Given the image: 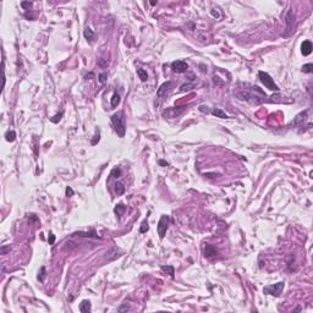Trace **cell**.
<instances>
[{
    "label": "cell",
    "mask_w": 313,
    "mask_h": 313,
    "mask_svg": "<svg viewBox=\"0 0 313 313\" xmlns=\"http://www.w3.org/2000/svg\"><path fill=\"white\" fill-rule=\"evenodd\" d=\"M98 65L100 66L102 69H105L106 66H108V61H106V59H100V60L98 61Z\"/></svg>",
    "instance_id": "f546056e"
},
{
    "label": "cell",
    "mask_w": 313,
    "mask_h": 313,
    "mask_svg": "<svg viewBox=\"0 0 313 313\" xmlns=\"http://www.w3.org/2000/svg\"><path fill=\"white\" fill-rule=\"evenodd\" d=\"M80 311L82 313H88L91 312V302L87 301V300H83L80 303Z\"/></svg>",
    "instance_id": "4fadbf2b"
},
{
    "label": "cell",
    "mask_w": 313,
    "mask_h": 313,
    "mask_svg": "<svg viewBox=\"0 0 313 313\" xmlns=\"http://www.w3.org/2000/svg\"><path fill=\"white\" fill-rule=\"evenodd\" d=\"M213 81H214V83H215V82H217L218 85H223V82L219 80V77H218V76H214V77H213Z\"/></svg>",
    "instance_id": "74e56055"
},
{
    "label": "cell",
    "mask_w": 313,
    "mask_h": 313,
    "mask_svg": "<svg viewBox=\"0 0 313 313\" xmlns=\"http://www.w3.org/2000/svg\"><path fill=\"white\" fill-rule=\"evenodd\" d=\"M106 77H108V75L105 74V72H102L99 76H98V80H99V82L102 85H104L105 82H106Z\"/></svg>",
    "instance_id": "484cf974"
},
{
    "label": "cell",
    "mask_w": 313,
    "mask_h": 313,
    "mask_svg": "<svg viewBox=\"0 0 313 313\" xmlns=\"http://www.w3.org/2000/svg\"><path fill=\"white\" fill-rule=\"evenodd\" d=\"M83 35H85V38L87 40H89V42H92V40L94 39V33H93V31H92L89 27H87L85 31H83Z\"/></svg>",
    "instance_id": "2e32d148"
},
{
    "label": "cell",
    "mask_w": 313,
    "mask_h": 313,
    "mask_svg": "<svg viewBox=\"0 0 313 313\" xmlns=\"http://www.w3.org/2000/svg\"><path fill=\"white\" fill-rule=\"evenodd\" d=\"M148 229H149V226H148V223H147V220H145V222L142 223V226L140 229V231L143 234V233H147L148 231Z\"/></svg>",
    "instance_id": "83f0119b"
},
{
    "label": "cell",
    "mask_w": 313,
    "mask_h": 313,
    "mask_svg": "<svg viewBox=\"0 0 313 313\" xmlns=\"http://www.w3.org/2000/svg\"><path fill=\"white\" fill-rule=\"evenodd\" d=\"M170 87H171V82H170V81H168V82H165V83H163V85L160 86V88L158 89L157 95L159 97V98H162V97L165 94L169 89H170Z\"/></svg>",
    "instance_id": "8fae6325"
},
{
    "label": "cell",
    "mask_w": 313,
    "mask_h": 313,
    "mask_svg": "<svg viewBox=\"0 0 313 313\" xmlns=\"http://www.w3.org/2000/svg\"><path fill=\"white\" fill-rule=\"evenodd\" d=\"M8 252H10V246H1V248H0V253L6 254Z\"/></svg>",
    "instance_id": "4dcf8cb0"
},
{
    "label": "cell",
    "mask_w": 313,
    "mask_h": 313,
    "mask_svg": "<svg viewBox=\"0 0 313 313\" xmlns=\"http://www.w3.org/2000/svg\"><path fill=\"white\" fill-rule=\"evenodd\" d=\"M192 88H193V85H183V86H181L180 91L183 92V91H188V89H192Z\"/></svg>",
    "instance_id": "1f68e13d"
},
{
    "label": "cell",
    "mask_w": 313,
    "mask_h": 313,
    "mask_svg": "<svg viewBox=\"0 0 313 313\" xmlns=\"http://www.w3.org/2000/svg\"><path fill=\"white\" fill-rule=\"evenodd\" d=\"M75 235H77V236H81V237H89V239H100L98 235H97V233L94 231V230H92V231H88V233H85V231H80L77 234H75Z\"/></svg>",
    "instance_id": "7c38bea8"
},
{
    "label": "cell",
    "mask_w": 313,
    "mask_h": 313,
    "mask_svg": "<svg viewBox=\"0 0 313 313\" xmlns=\"http://www.w3.org/2000/svg\"><path fill=\"white\" fill-rule=\"evenodd\" d=\"M120 176H121V169L119 166H116V168L113 169L111 173H110V177L117 179V177H120Z\"/></svg>",
    "instance_id": "7402d4cb"
},
{
    "label": "cell",
    "mask_w": 313,
    "mask_h": 313,
    "mask_svg": "<svg viewBox=\"0 0 313 313\" xmlns=\"http://www.w3.org/2000/svg\"><path fill=\"white\" fill-rule=\"evenodd\" d=\"M111 122H113V125H114V129H115V131L117 133V136H119V137H124L125 136V132H126L124 113H122V111L115 113V114L111 116Z\"/></svg>",
    "instance_id": "7a4b0ae2"
},
{
    "label": "cell",
    "mask_w": 313,
    "mask_h": 313,
    "mask_svg": "<svg viewBox=\"0 0 313 313\" xmlns=\"http://www.w3.org/2000/svg\"><path fill=\"white\" fill-rule=\"evenodd\" d=\"M285 22H286V34H290L295 28V16H294V11L290 9L287 11L286 16H285Z\"/></svg>",
    "instance_id": "8992f818"
},
{
    "label": "cell",
    "mask_w": 313,
    "mask_h": 313,
    "mask_svg": "<svg viewBox=\"0 0 313 313\" xmlns=\"http://www.w3.org/2000/svg\"><path fill=\"white\" fill-rule=\"evenodd\" d=\"M171 69L174 72H177V74H182V72H186L187 69H188V65L185 63L182 60H176L174 61L171 64Z\"/></svg>",
    "instance_id": "52a82bcc"
},
{
    "label": "cell",
    "mask_w": 313,
    "mask_h": 313,
    "mask_svg": "<svg viewBox=\"0 0 313 313\" xmlns=\"http://www.w3.org/2000/svg\"><path fill=\"white\" fill-rule=\"evenodd\" d=\"M119 103H120V95H119V93H117V92H115V93L113 94L111 99H110V105H111L113 108H115Z\"/></svg>",
    "instance_id": "d6986e66"
},
{
    "label": "cell",
    "mask_w": 313,
    "mask_h": 313,
    "mask_svg": "<svg viewBox=\"0 0 313 313\" xmlns=\"http://www.w3.org/2000/svg\"><path fill=\"white\" fill-rule=\"evenodd\" d=\"M44 279H45V267H40V270L38 273V280L43 283Z\"/></svg>",
    "instance_id": "603a6c76"
},
{
    "label": "cell",
    "mask_w": 313,
    "mask_h": 313,
    "mask_svg": "<svg viewBox=\"0 0 313 313\" xmlns=\"http://www.w3.org/2000/svg\"><path fill=\"white\" fill-rule=\"evenodd\" d=\"M124 192H125V186L121 182H116L115 183V193L117 196H121Z\"/></svg>",
    "instance_id": "ffe728a7"
},
{
    "label": "cell",
    "mask_w": 313,
    "mask_h": 313,
    "mask_svg": "<svg viewBox=\"0 0 313 313\" xmlns=\"http://www.w3.org/2000/svg\"><path fill=\"white\" fill-rule=\"evenodd\" d=\"M130 307H129V305H124V306H121V307H119V311L120 312H122V311H127L129 310Z\"/></svg>",
    "instance_id": "8d00e7d4"
},
{
    "label": "cell",
    "mask_w": 313,
    "mask_h": 313,
    "mask_svg": "<svg viewBox=\"0 0 313 313\" xmlns=\"http://www.w3.org/2000/svg\"><path fill=\"white\" fill-rule=\"evenodd\" d=\"M199 110H201L202 113H208V109H207V106H204V105L199 106Z\"/></svg>",
    "instance_id": "ab89813d"
},
{
    "label": "cell",
    "mask_w": 313,
    "mask_h": 313,
    "mask_svg": "<svg viewBox=\"0 0 313 313\" xmlns=\"http://www.w3.org/2000/svg\"><path fill=\"white\" fill-rule=\"evenodd\" d=\"M203 253L206 257H213V256H217L218 254V251L217 248L214 247L213 245H206L204 246V248H203Z\"/></svg>",
    "instance_id": "9c48e42d"
},
{
    "label": "cell",
    "mask_w": 313,
    "mask_h": 313,
    "mask_svg": "<svg viewBox=\"0 0 313 313\" xmlns=\"http://www.w3.org/2000/svg\"><path fill=\"white\" fill-rule=\"evenodd\" d=\"M25 16H26V18H28V20H34V16H33L32 14L26 12V14H25Z\"/></svg>",
    "instance_id": "f35d334b"
},
{
    "label": "cell",
    "mask_w": 313,
    "mask_h": 313,
    "mask_svg": "<svg viewBox=\"0 0 313 313\" xmlns=\"http://www.w3.org/2000/svg\"><path fill=\"white\" fill-rule=\"evenodd\" d=\"M301 52L305 56L310 55L312 53V43L310 40H305V42L301 44Z\"/></svg>",
    "instance_id": "30bf717a"
},
{
    "label": "cell",
    "mask_w": 313,
    "mask_h": 313,
    "mask_svg": "<svg viewBox=\"0 0 313 313\" xmlns=\"http://www.w3.org/2000/svg\"><path fill=\"white\" fill-rule=\"evenodd\" d=\"M295 263V257H294V254H290L289 257H287V267H289V269L290 270H294V268H292V264Z\"/></svg>",
    "instance_id": "d4e9b609"
},
{
    "label": "cell",
    "mask_w": 313,
    "mask_h": 313,
    "mask_svg": "<svg viewBox=\"0 0 313 313\" xmlns=\"http://www.w3.org/2000/svg\"><path fill=\"white\" fill-rule=\"evenodd\" d=\"M125 210H126V207H125V206H124V204H122V203H119V204H117V206L115 207L114 212H115V214L117 215V217L120 218L121 215L125 213Z\"/></svg>",
    "instance_id": "e0dca14e"
},
{
    "label": "cell",
    "mask_w": 313,
    "mask_h": 313,
    "mask_svg": "<svg viewBox=\"0 0 313 313\" xmlns=\"http://www.w3.org/2000/svg\"><path fill=\"white\" fill-rule=\"evenodd\" d=\"M302 71H303V72H306V74H311V72H313V65H312V64H306V65H303V66H302Z\"/></svg>",
    "instance_id": "cb8c5ba5"
},
{
    "label": "cell",
    "mask_w": 313,
    "mask_h": 313,
    "mask_svg": "<svg viewBox=\"0 0 313 313\" xmlns=\"http://www.w3.org/2000/svg\"><path fill=\"white\" fill-rule=\"evenodd\" d=\"M137 75H138V77H140V80L142 82H146L148 80V74H147V71H145L143 69L141 68H138L137 69Z\"/></svg>",
    "instance_id": "ac0fdd59"
},
{
    "label": "cell",
    "mask_w": 313,
    "mask_h": 313,
    "mask_svg": "<svg viewBox=\"0 0 313 313\" xmlns=\"http://www.w3.org/2000/svg\"><path fill=\"white\" fill-rule=\"evenodd\" d=\"M21 6L23 9H29L31 6H32V3H31V1H22L21 3Z\"/></svg>",
    "instance_id": "836d02e7"
},
{
    "label": "cell",
    "mask_w": 313,
    "mask_h": 313,
    "mask_svg": "<svg viewBox=\"0 0 313 313\" xmlns=\"http://www.w3.org/2000/svg\"><path fill=\"white\" fill-rule=\"evenodd\" d=\"M162 271L164 274H169L171 276V278H174V274H175V269H174V267L173 265H162Z\"/></svg>",
    "instance_id": "9a60e30c"
},
{
    "label": "cell",
    "mask_w": 313,
    "mask_h": 313,
    "mask_svg": "<svg viewBox=\"0 0 313 313\" xmlns=\"http://www.w3.org/2000/svg\"><path fill=\"white\" fill-rule=\"evenodd\" d=\"M284 289V283L283 281H280V283H276L274 285H268V286H265L264 289H263V292L267 295H271V296H280L281 294V291H283Z\"/></svg>",
    "instance_id": "277c9868"
},
{
    "label": "cell",
    "mask_w": 313,
    "mask_h": 313,
    "mask_svg": "<svg viewBox=\"0 0 313 313\" xmlns=\"http://www.w3.org/2000/svg\"><path fill=\"white\" fill-rule=\"evenodd\" d=\"M61 116H63V113H59V114H56L55 116H53L52 119H50V121L54 122V124H56V122H59L61 120Z\"/></svg>",
    "instance_id": "4316f807"
},
{
    "label": "cell",
    "mask_w": 313,
    "mask_h": 313,
    "mask_svg": "<svg viewBox=\"0 0 313 313\" xmlns=\"http://www.w3.org/2000/svg\"><path fill=\"white\" fill-rule=\"evenodd\" d=\"M168 225H169V217L168 215H162V218L159 219V223H158V235L160 239H164V236H165Z\"/></svg>",
    "instance_id": "5b68a950"
},
{
    "label": "cell",
    "mask_w": 313,
    "mask_h": 313,
    "mask_svg": "<svg viewBox=\"0 0 313 313\" xmlns=\"http://www.w3.org/2000/svg\"><path fill=\"white\" fill-rule=\"evenodd\" d=\"M307 114H308V111L307 110H305V111H302V113H300L299 115H297L296 117L294 120L291 121V126L294 125V126H297V125H300V124H302V122H303L305 120H306V117H307Z\"/></svg>",
    "instance_id": "ba28073f"
},
{
    "label": "cell",
    "mask_w": 313,
    "mask_h": 313,
    "mask_svg": "<svg viewBox=\"0 0 313 313\" xmlns=\"http://www.w3.org/2000/svg\"><path fill=\"white\" fill-rule=\"evenodd\" d=\"M49 245H54V242H55V235L53 234V233H49Z\"/></svg>",
    "instance_id": "d6a6232c"
},
{
    "label": "cell",
    "mask_w": 313,
    "mask_h": 313,
    "mask_svg": "<svg viewBox=\"0 0 313 313\" xmlns=\"http://www.w3.org/2000/svg\"><path fill=\"white\" fill-rule=\"evenodd\" d=\"M237 97L240 99H245V100L251 102V103H253V104H259L265 100V93L258 86H252L250 89H243V91L239 92Z\"/></svg>",
    "instance_id": "6da1fadb"
},
{
    "label": "cell",
    "mask_w": 313,
    "mask_h": 313,
    "mask_svg": "<svg viewBox=\"0 0 313 313\" xmlns=\"http://www.w3.org/2000/svg\"><path fill=\"white\" fill-rule=\"evenodd\" d=\"M99 140H100V133H99V131H97L95 136H94V138H93V140H92V142H91V143H92V145L94 146V145H97V143L99 142Z\"/></svg>",
    "instance_id": "f1b7e54d"
},
{
    "label": "cell",
    "mask_w": 313,
    "mask_h": 313,
    "mask_svg": "<svg viewBox=\"0 0 313 313\" xmlns=\"http://www.w3.org/2000/svg\"><path fill=\"white\" fill-rule=\"evenodd\" d=\"M5 138H6L8 142H14L16 140V132L15 131H8L5 133Z\"/></svg>",
    "instance_id": "44dd1931"
},
{
    "label": "cell",
    "mask_w": 313,
    "mask_h": 313,
    "mask_svg": "<svg viewBox=\"0 0 313 313\" xmlns=\"http://www.w3.org/2000/svg\"><path fill=\"white\" fill-rule=\"evenodd\" d=\"M258 77H259L262 83H263L268 89H270V91H279V87L276 86V83L274 82V80L270 77L269 74L264 72V71H259V72H258Z\"/></svg>",
    "instance_id": "3957f363"
},
{
    "label": "cell",
    "mask_w": 313,
    "mask_h": 313,
    "mask_svg": "<svg viewBox=\"0 0 313 313\" xmlns=\"http://www.w3.org/2000/svg\"><path fill=\"white\" fill-rule=\"evenodd\" d=\"M212 114L215 116V117H220V119H228V114L225 111H223L222 109H219V108H215V109L212 110Z\"/></svg>",
    "instance_id": "5bb4252c"
},
{
    "label": "cell",
    "mask_w": 313,
    "mask_h": 313,
    "mask_svg": "<svg viewBox=\"0 0 313 313\" xmlns=\"http://www.w3.org/2000/svg\"><path fill=\"white\" fill-rule=\"evenodd\" d=\"M66 196H68V197L74 196V190L71 188V187H68V188H66Z\"/></svg>",
    "instance_id": "e575fe53"
},
{
    "label": "cell",
    "mask_w": 313,
    "mask_h": 313,
    "mask_svg": "<svg viewBox=\"0 0 313 313\" xmlns=\"http://www.w3.org/2000/svg\"><path fill=\"white\" fill-rule=\"evenodd\" d=\"M210 14H212V16H214V17H219V12L217 11V10L215 9H212V11H210Z\"/></svg>",
    "instance_id": "d590c367"
},
{
    "label": "cell",
    "mask_w": 313,
    "mask_h": 313,
    "mask_svg": "<svg viewBox=\"0 0 313 313\" xmlns=\"http://www.w3.org/2000/svg\"><path fill=\"white\" fill-rule=\"evenodd\" d=\"M159 164H160V165H164V166H168V163L164 162V160H159Z\"/></svg>",
    "instance_id": "60d3db41"
}]
</instances>
